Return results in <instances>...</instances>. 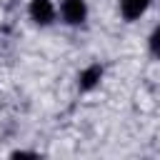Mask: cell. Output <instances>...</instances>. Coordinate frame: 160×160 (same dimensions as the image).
Here are the masks:
<instances>
[{"label":"cell","mask_w":160,"mask_h":160,"mask_svg":"<svg viewBox=\"0 0 160 160\" xmlns=\"http://www.w3.org/2000/svg\"><path fill=\"white\" fill-rule=\"evenodd\" d=\"M60 12L68 25H80L88 18V5H85V0H62Z\"/></svg>","instance_id":"6da1fadb"},{"label":"cell","mask_w":160,"mask_h":160,"mask_svg":"<svg viewBox=\"0 0 160 160\" xmlns=\"http://www.w3.org/2000/svg\"><path fill=\"white\" fill-rule=\"evenodd\" d=\"M30 15H32L35 22L48 25V22H52V18H55V8H52L50 0H30Z\"/></svg>","instance_id":"7a4b0ae2"},{"label":"cell","mask_w":160,"mask_h":160,"mask_svg":"<svg viewBox=\"0 0 160 160\" xmlns=\"http://www.w3.org/2000/svg\"><path fill=\"white\" fill-rule=\"evenodd\" d=\"M150 0H120V12L125 20H138L148 10Z\"/></svg>","instance_id":"3957f363"},{"label":"cell","mask_w":160,"mask_h":160,"mask_svg":"<svg viewBox=\"0 0 160 160\" xmlns=\"http://www.w3.org/2000/svg\"><path fill=\"white\" fill-rule=\"evenodd\" d=\"M100 78H102V68H100V65H90V68H85V70L80 72L78 85H80V90H92V88L100 82Z\"/></svg>","instance_id":"277c9868"},{"label":"cell","mask_w":160,"mask_h":160,"mask_svg":"<svg viewBox=\"0 0 160 160\" xmlns=\"http://www.w3.org/2000/svg\"><path fill=\"white\" fill-rule=\"evenodd\" d=\"M150 52L155 58H160V28H155L152 35H150Z\"/></svg>","instance_id":"5b68a950"}]
</instances>
